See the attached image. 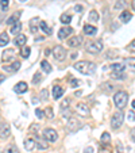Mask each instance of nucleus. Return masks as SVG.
Segmentation results:
<instances>
[{"label":"nucleus","mask_w":135,"mask_h":153,"mask_svg":"<svg viewBox=\"0 0 135 153\" xmlns=\"http://www.w3.org/2000/svg\"><path fill=\"white\" fill-rule=\"evenodd\" d=\"M123 121H124V115L122 111H118L112 115V119H111V126L114 129H119V127L123 125Z\"/></svg>","instance_id":"4"},{"label":"nucleus","mask_w":135,"mask_h":153,"mask_svg":"<svg viewBox=\"0 0 135 153\" xmlns=\"http://www.w3.org/2000/svg\"><path fill=\"white\" fill-rule=\"evenodd\" d=\"M19 18H20V12H16V14H14L12 16H10L8 19L6 20V25H15V23H18V20H19Z\"/></svg>","instance_id":"20"},{"label":"nucleus","mask_w":135,"mask_h":153,"mask_svg":"<svg viewBox=\"0 0 135 153\" xmlns=\"http://www.w3.org/2000/svg\"><path fill=\"white\" fill-rule=\"evenodd\" d=\"M81 43H83V37H80V35L72 37L69 41H68V45H69L70 48H78Z\"/></svg>","instance_id":"10"},{"label":"nucleus","mask_w":135,"mask_h":153,"mask_svg":"<svg viewBox=\"0 0 135 153\" xmlns=\"http://www.w3.org/2000/svg\"><path fill=\"white\" fill-rule=\"evenodd\" d=\"M26 41H27L26 35H24V34H19V35H16V37H15L14 43L16 45V46H19V48H23L24 45H26Z\"/></svg>","instance_id":"13"},{"label":"nucleus","mask_w":135,"mask_h":153,"mask_svg":"<svg viewBox=\"0 0 135 153\" xmlns=\"http://www.w3.org/2000/svg\"><path fill=\"white\" fill-rule=\"evenodd\" d=\"M70 107V98H68V99H63L62 102H61V104H60V110L62 111V110H66V108H69Z\"/></svg>","instance_id":"28"},{"label":"nucleus","mask_w":135,"mask_h":153,"mask_svg":"<svg viewBox=\"0 0 135 153\" xmlns=\"http://www.w3.org/2000/svg\"><path fill=\"white\" fill-rule=\"evenodd\" d=\"M85 50L88 53H93V54H97L103 50V43L101 41H95V42H86L85 45Z\"/></svg>","instance_id":"3"},{"label":"nucleus","mask_w":135,"mask_h":153,"mask_svg":"<svg viewBox=\"0 0 135 153\" xmlns=\"http://www.w3.org/2000/svg\"><path fill=\"white\" fill-rule=\"evenodd\" d=\"M84 153H93V148L92 146H88L84 149Z\"/></svg>","instance_id":"47"},{"label":"nucleus","mask_w":135,"mask_h":153,"mask_svg":"<svg viewBox=\"0 0 135 153\" xmlns=\"http://www.w3.org/2000/svg\"><path fill=\"white\" fill-rule=\"evenodd\" d=\"M53 57L57 61H63L66 58V50L63 49L62 46L57 45V46H54V49H53Z\"/></svg>","instance_id":"5"},{"label":"nucleus","mask_w":135,"mask_h":153,"mask_svg":"<svg viewBox=\"0 0 135 153\" xmlns=\"http://www.w3.org/2000/svg\"><path fill=\"white\" fill-rule=\"evenodd\" d=\"M41 68H42V71L43 72H46V73H50L52 72V65L49 64V61H46V60H43V61H41Z\"/></svg>","instance_id":"22"},{"label":"nucleus","mask_w":135,"mask_h":153,"mask_svg":"<svg viewBox=\"0 0 135 153\" xmlns=\"http://www.w3.org/2000/svg\"><path fill=\"white\" fill-rule=\"evenodd\" d=\"M20 68V62L19 61H15L12 65H10V67H3V69L6 71V72H16L18 69Z\"/></svg>","instance_id":"19"},{"label":"nucleus","mask_w":135,"mask_h":153,"mask_svg":"<svg viewBox=\"0 0 135 153\" xmlns=\"http://www.w3.org/2000/svg\"><path fill=\"white\" fill-rule=\"evenodd\" d=\"M45 53H46V54H47V56H49V54H50V53H53V52H52V50H50V49H46V50H45Z\"/></svg>","instance_id":"50"},{"label":"nucleus","mask_w":135,"mask_h":153,"mask_svg":"<svg viewBox=\"0 0 135 153\" xmlns=\"http://www.w3.org/2000/svg\"><path fill=\"white\" fill-rule=\"evenodd\" d=\"M109 67H111L112 72H115V73H123L124 72V64H112Z\"/></svg>","instance_id":"18"},{"label":"nucleus","mask_w":135,"mask_h":153,"mask_svg":"<svg viewBox=\"0 0 135 153\" xmlns=\"http://www.w3.org/2000/svg\"><path fill=\"white\" fill-rule=\"evenodd\" d=\"M0 126H1V133H0V136H1V140H4L10 136V126H8V123H6V122H1Z\"/></svg>","instance_id":"16"},{"label":"nucleus","mask_w":135,"mask_h":153,"mask_svg":"<svg viewBox=\"0 0 135 153\" xmlns=\"http://www.w3.org/2000/svg\"><path fill=\"white\" fill-rule=\"evenodd\" d=\"M101 88H103V90L105 91V92H111V91H112V88H114V87H112L109 83H103V85H101Z\"/></svg>","instance_id":"41"},{"label":"nucleus","mask_w":135,"mask_h":153,"mask_svg":"<svg viewBox=\"0 0 135 153\" xmlns=\"http://www.w3.org/2000/svg\"><path fill=\"white\" fill-rule=\"evenodd\" d=\"M76 111H77V114L81 115V117H88L89 114H91L89 107L86 106L85 103H77V106H76Z\"/></svg>","instance_id":"8"},{"label":"nucleus","mask_w":135,"mask_h":153,"mask_svg":"<svg viewBox=\"0 0 135 153\" xmlns=\"http://www.w3.org/2000/svg\"><path fill=\"white\" fill-rule=\"evenodd\" d=\"M19 1H22V3H23V1H26V0H19Z\"/></svg>","instance_id":"53"},{"label":"nucleus","mask_w":135,"mask_h":153,"mask_svg":"<svg viewBox=\"0 0 135 153\" xmlns=\"http://www.w3.org/2000/svg\"><path fill=\"white\" fill-rule=\"evenodd\" d=\"M131 14L127 11H123L120 15H119V19H120V22H123V23H127V22H130L131 20Z\"/></svg>","instance_id":"23"},{"label":"nucleus","mask_w":135,"mask_h":153,"mask_svg":"<svg viewBox=\"0 0 135 153\" xmlns=\"http://www.w3.org/2000/svg\"><path fill=\"white\" fill-rule=\"evenodd\" d=\"M60 19H61V22H62V23L68 25V23H70V22H72V15H69V14H62V15L60 16Z\"/></svg>","instance_id":"30"},{"label":"nucleus","mask_w":135,"mask_h":153,"mask_svg":"<svg viewBox=\"0 0 135 153\" xmlns=\"http://www.w3.org/2000/svg\"><path fill=\"white\" fill-rule=\"evenodd\" d=\"M45 114H46V117H47V118H50V119L54 117V113H53V108H52V107H47V108H45Z\"/></svg>","instance_id":"40"},{"label":"nucleus","mask_w":135,"mask_h":153,"mask_svg":"<svg viewBox=\"0 0 135 153\" xmlns=\"http://www.w3.org/2000/svg\"><path fill=\"white\" fill-rule=\"evenodd\" d=\"M61 114H62V117H65V118L70 119V117H72V111H70V107H69V108H66V110H62V111H61Z\"/></svg>","instance_id":"38"},{"label":"nucleus","mask_w":135,"mask_h":153,"mask_svg":"<svg viewBox=\"0 0 135 153\" xmlns=\"http://www.w3.org/2000/svg\"><path fill=\"white\" fill-rule=\"evenodd\" d=\"M65 92V88H62L61 85H54L53 87V98L54 99H60L61 96Z\"/></svg>","instance_id":"14"},{"label":"nucleus","mask_w":135,"mask_h":153,"mask_svg":"<svg viewBox=\"0 0 135 153\" xmlns=\"http://www.w3.org/2000/svg\"><path fill=\"white\" fill-rule=\"evenodd\" d=\"M127 118H128V121L130 122H132V121H135V113H134V111H130V113H128V115H127Z\"/></svg>","instance_id":"45"},{"label":"nucleus","mask_w":135,"mask_h":153,"mask_svg":"<svg viewBox=\"0 0 135 153\" xmlns=\"http://www.w3.org/2000/svg\"><path fill=\"white\" fill-rule=\"evenodd\" d=\"M37 22H38V18H34V19L30 20V30L31 33H37L38 31V26H37Z\"/></svg>","instance_id":"29"},{"label":"nucleus","mask_w":135,"mask_h":153,"mask_svg":"<svg viewBox=\"0 0 135 153\" xmlns=\"http://www.w3.org/2000/svg\"><path fill=\"white\" fill-rule=\"evenodd\" d=\"M124 65H126L127 68H130V69L135 71V57H127V58H124Z\"/></svg>","instance_id":"21"},{"label":"nucleus","mask_w":135,"mask_h":153,"mask_svg":"<svg viewBox=\"0 0 135 153\" xmlns=\"http://www.w3.org/2000/svg\"><path fill=\"white\" fill-rule=\"evenodd\" d=\"M73 67H75L76 71L81 72L83 75H93L96 71V65L91 61H78Z\"/></svg>","instance_id":"1"},{"label":"nucleus","mask_w":135,"mask_h":153,"mask_svg":"<svg viewBox=\"0 0 135 153\" xmlns=\"http://www.w3.org/2000/svg\"><path fill=\"white\" fill-rule=\"evenodd\" d=\"M15 57V50L14 49H7L1 53V61L3 62H8V61L14 60Z\"/></svg>","instance_id":"9"},{"label":"nucleus","mask_w":135,"mask_h":153,"mask_svg":"<svg viewBox=\"0 0 135 153\" xmlns=\"http://www.w3.org/2000/svg\"><path fill=\"white\" fill-rule=\"evenodd\" d=\"M80 84H81V81L77 80V79H72V80H70V85H72L73 88H77Z\"/></svg>","instance_id":"43"},{"label":"nucleus","mask_w":135,"mask_h":153,"mask_svg":"<svg viewBox=\"0 0 135 153\" xmlns=\"http://www.w3.org/2000/svg\"><path fill=\"white\" fill-rule=\"evenodd\" d=\"M3 153H19V150H18V148L15 146V145H8V146L3 150Z\"/></svg>","instance_id":"32"},{"label":"nucleus","mask_w":135,"mask_h":153,"mask_svg":"<svg viewBox=\"0 0 135 153\" xmlns=\"http://www.w3.org/2000/svg\"><path fill=\"white\" fill-rule=\"evenodd\" d=\"M101 142H103L104 145H108L109 142H111V136H109V133H103V136H101Z\"/></svg>","instance_id":"34"},{"label":"nucleus","mask_w":135,"mask_h":153,"mask_svg":"<svg viewBox=\"0 0 135 153\" xmlns=\"http://www.w3.org/2000/svg\"><path fill=\"white\" fill-rule=\"evenodd\" d=\"M127 99H128L127 92H124V91H118V92L114 95V103H115V106L118 107L119 110H122V108L126 107Z\"/></svg>","instance_id":"2"},{"label":"nucleus","mask_w":135,"mask_h":153,"mask_svg":"<svg viewBox=\"0 0 135 153\" xmlns=\"http://www.w3.org/2000/svg\"><path fill=\"white\" fill-rule=\"evenodd\" d=\"M75 10L78 12V14H81V11H83V6H80V4H77V6L75 7Z\"/></svg>","instance_id":"49"},{"label":"nucleus","mask_w":135,"mask_h":153,"mask_svg":"<svg viewBox=\"0 0 135 153\" xmlns=\"http://www.w3.org/2000/svg\"><path fill=\"white\" fill-rule=\"evenodd\" d=\"M30 53H31V49H30L29 46H23L22 49H20V56L23 58H29Z\"/></svg>","instance_id":"27"},{"label":"nucleus","mask_w":135,"mask_h":153,"mask_svg":"<svg viewBox=\"0 0 135 153\" xmlns=\"http://www.w3.org/2000/svg\"><path fill=\"white\" fill-rule=\"evenodd\" d=\"M123 7H126V0H118V3L114 6V8L120 10V8H123Z\"/></svg>","instance_id":"37"},{"label":"nucleus","mask_w":135,"mask_h":153,"mask_svg":"<svg viewBox=\"0 0 135 153\" xmlns=\"http://www.w3.org/2000/svg\"><path fill=\"white\" fill-rule=\"evenodd\" d=\"M72 33H73L72 27H62V29L58 31V38H60V39H65V38H68Z\"/></svg>","instance_id":"11"},{"label":"nucleus","mask_w":135,"mask_h":153,"mask_svg":"<svg viewBox=\"0 0 135 153\" xmlns=\"http://www.w3.org/2000/svg\"><path fill=\"white\" fill-rule=\"evenodd\" d=\"M39 27L43 30V31H45V34H47V35L52 34V29H50V27L46 25V22H43V20H41V22H39Z\"/></svg>","instance_id":"26"},{"label":"nucleus","mask_w":135,"mask_h":153,"mask_svg":"<svg viewBox=\"0 0 135 153\" xmlns=\"http://www.w3.org/2000/svg\"><path fill=\"white\" fill-rule=\"evenodd\" d=\"M20 30H22V25L18 22V23L12 25L11 29H10V31H11V34H15V35H19L20 34Z\"/></svg>","instance_id":"24"},{"label":"nucleus","mask_w":135,"mask_h":153,"mask_svg":"<svg viewBox=\"0 0 135 153\" xmlns=\"http://www.w3.org/2000/svg\"><path fill=\"white\" fill-rule=\"evenodd\" d=\"M130 137H131V140L135 142V127L131 130V133H130Z\"/></svg>","instance_id":"48"},{"label":"nucleus","mask_w":135,"mask_h":153,"mask_svg":"<svg viewBox=\"0 0 135 153\" xmlns=\"http://www.w3.org/2000/svg\"><path fill=\"white\" fill-rule=\"evenodd\" d=\"M35 145H37L35 140H32V138H27L26 141H24V149L29 150V152H31V150L35 148Z\"/></svg>","instance_id":"17"},{"label":"nucleus","mask_w":135,"mask_h":153,"mask_svg":"<svg viewBox=\"0 0 135 153\" xmlns=\"http://www.w3.org/2000/svg\"><path fill=\"white\" fill-rule=\"evenodd\" d=\"M27 83H24V81H19V83L16 84V85L14 87V91L16 94H24V92H27Z\"/></svg>","instance_id":"12"},{"label":"nucleus","mask_w":135,"mask_h":153,"mask_svg":"<svg viewBox=\"0 0 135 153\" xmlns=\"http://www.w3.org/2000/svg\"><path fill=\"white\" fill-rule=\"evenodd\" d=\"M41 80H42V76H41V73L39 72H37L34 75V79H32V84H38V83H41Z\"/></svg>","instance_id":"39"},{"label":"nucleus","mask_w":135,"mask_h":153,"mask_svg":"<svg viewBox=\"0 0 135 153\" xmlns=\"http://www.w3.org/2000/svg\"><path fill=\"white\" fill-rule=\"evenodd\" d=\"M132 108H135V100H132Z\"/></svg>","instance_id":"51"},{"label":"nucleus","mask_w":135,"mask_h":153,"mask_svg":"<svg viewBox=\"0 0 135 153\" xmlns=\"http://www.w3.org/2000/svg\"><path fill=\"white\" fill-rule=\"evenodd\" d=\"M37 146H38V149H47V148H49V144H47V142H43L42 140H39L37 137Z\"/></svg>","instance_id":"33"},{"label":"nucleus","mask_w":135,"mask_h":153,"mask_svg":"<svg viewBox=\"0 0 135 153\" xmlns=\"http://www.w3.org/2000/svg\"><path fill=\"white\" fill-rule=\"evenodd\" d=\"M132 8L135 10V0H134V1H132Z\"/></svg>","instance_id":"52"},{"label":"nucleus","mask_w":135,"mask_h":153,"mask_svg":"<svg viewBox=\"0 0 135 153\" xmlns=\"http://www.w3.org/2000/svg\"><path fill=\"white\" fill-rule=\"evenodd\" d=\"M66 129H68V131H70V133H76L78 129H81V123L77 121V119L70 118V119H68V122H66Z\"/></svg>","instance_id":"7"},{"label":"nucleus","mask_w":135,"mask_h":153,"mask_svg":"<svg viewBox=\"0 0 135 153\" xmlns=\"http://www.w3.org/2000/svg\"><path fill=\"white\" fill-rule=\"evenodd\" d=\"M84 34H86V35H96L97 34V29H96L95 26H92V25H85L84 26Z\"/></svg>","instance_id":"15"},{"label":"nucleus","mask_w":135,"mask_h":153,"mask_svg":"<svg viewBox=\"0 0 135 153\" xmlns=\"http://www.w3.org/2000/svg\"><path fill=\"white\" fill-rule=\"evenodd\" d=\"M42 136L47 142H54L55 140L58 138V134L54 129H45L43 130V133H42Z\"/></svg>","instance_id":"6"},{"label":"nucleus","mask_w":135,"mask_h":153,"mask_svg":"<svg viewBox=\"0 0 135 153\" xmlns=\"http://www.w3.org/2000/svg\"><path fill=\"white\" fill-rule=\"evenodd\" d=\"M47 99H49V91H47L46 88H43V90L41 91V100L46 102Z\"/></svg>","instance_id":"35"},{"label":"nucleus","mask_w":135,"mask_h":153,"mask_svg":"<svg viewBox=\"0 0 135 153\" xmlns=\"http://www.w3.org/2000/svg\"><path fill=\"white\" fill-rule=\"evenodd\" d=\"M111 77L115 79V80H123V79H126V75H124V73H115V72H112Z\"/></svg>","instance_id":"36"},{"label":"nucleus","mask_w":135,"mask_h":153,"mask_svg":"<svg viewBox=\"0 0 135 153\" xmlns=\"http://www.w3.org/2000/svg\"><path fill=\"white\" fill-rule=\"evenodd\" d=\"M89 20H91L92 23H96V22H97V20H99V14L95 11V10H93V11H91V12H89Z\"/></svg>","instance_id":"31"},{"label":"nucleus","mask_w":135,"mask_h":153,"mask_svg":"<svg viewBox=\"0 0 135 153\" xmlns=\"http://www.w3.org/2000/svg\"><path fill=\"white\" fill-rule=\"evenodd\" d=\"M8 1L10 0H1V12H6L8 8Z\"/></svg>","instance_id":"42"},{"label":"nucleus","mask_w":135,"mask_h":153,"mask_svg":"<svg viewBox=\"0 0 135 153\" xmlns=\"http://www.w3.org/2000/svg\"><path fill=\"white\" fill-rule=\"evenodd\" d=\"M35 115H37L39 119H42L43 118V111L39 110V108H37V110H35Z\"/></svg>","instance_id":"46"},{"label":"nucleus","mask_w":135,"mask_h":153,"mask_svg":"<svg viewBox=\"0 0 135 153\" xmlns=\"http://www.w3.org/2000/svg\"><path fill=\"white\" fill-rule=\"evenodd\" d=\"M8 42H10L8 34H7V33H1V34H0V46H6Z\"/></svg>","instance_id":"25"},{"label":"nucleus","mask_w":135,"mask_h":153,"mask_svg":"<svg viewBox=\"0 0 135 153\" xmlns=\"http://www.w3.org/2000/svg\"><path fill=\"white\" fill-rule=\"evenodd\" d=\"M127 50H128V52H135V39L127 46Z\"/></svg>","instance_id":"44"}]
</instances>
